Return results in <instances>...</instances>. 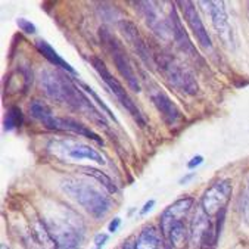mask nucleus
Instances as JSON below:
<instances>
[{
	"label": "nucleus",
	"mask_w": 249,
	"mask_h": 249,
	"mask_svg": "<svg viewBox=\"0 0 249 249\" xmlns=\"http://www.w3.org/2000/svg\"><path fill=\"white\" fill-rule=\"evenodd\" d=\"M59 249H78L83 240V224L80 217H62L61 220L43 221Z\"/></svg>",
	"instance_id": "4"
},
{
	"label": "nucleus",
	"mask_w": 249,
	"mask_h": 249,
	"mask_svg": "<svg viewBox=\"0 0 249 249\" xmlns=\"http://www.w3.org/2000/svg\"><path fill=\"white\" fill-rule=\"evenodd\" d=\"M193 202H195L193 197L186 196V197L177 199L174 204H171L170 207H167L164 210V213L161 215V234L162 236L170 230V227L173 224L183 221L189 215V213L193 207Z\"/></svg>",
	"instance_id": "8"
},
{
	"label": "nucleus",
	"mask_w": 249,
	"mask_h": 249,
	"mask_svg": "<svg viewBox=\"0 0 249 249\" xmlns=\"http://www.w3.org/2000/svg\"><path fill=\"white\" fill-rule=\"evenodd\" d=\"M123 249H136V248H134V240H127V242H124Z\"/></svg>",
	"instance_id": "28"
},
{
	"label": "nucleus",
	"mask_w": 249,
	"mask_h": 249,
	"mask_svg": "<svg viewBox=\"0 0 249 249\" xmlns=\"http://www.w3.org/2000/svg\"><path fill=\"white\" fill-rule=\"evenodd\" d=\"M61 187L96 220L104 218L111 210V199L89 183L68 177L61 183Z\"/></svg>",
	"instance_id": "2"
},
{
	"label": "nucleus",
	"mask_w": 249,
	"mask_h": 249,
	"mask_svg": "<svg viewBox=\"0 0 249 249\" xmlns=\"http://www.w3.org/2000/svg\"><path fill=\"white\" fill-rule=\"evenodd\" d=\"M0 249H8V248H6L5 245H2V246H0Z\"/></svg>",
	"instance_id": "30"
},
{
	"label": "nucleus",
	"mask_w": 249,
	"mask_h": 249,
	"mask_svg": "<svg viewBox=\"0 0 249 249\" xmlns=\"http://www.w3.org/2000/svg\"><path fill=\"white\" fill-rule=\"evenodd\" d=\"M22 121H24V117H22L21 109L17 108V107H12V108H9L6 117H5V130L6 131H12L14 128L21 127Z\"/></svg>",
	"instance_id": "21"
},
{
	"label": "nucleus",
	"mask_w": 249,
	"mask_h": 249,
	"mask_svg": "<svg viewBox=\"0 0 249 249\" xmlns=\"http://www.w3.org/2000/svg\"><path fill=\"white\" fill-rule=\"evenodd\" d=\"M40 87L53 101L68 105L75 111H80L93 123L108 128V121L105 115L91 104V101H89L87 96L74 84V81L67 74L44 70L40 74Z\"/></svg>",
	"instance_id": "1"
},
{
	"label": "nucleus",
	"mask_w": 249,
	"mask_h": 249,
	"mask_svg": "<svg viewBox=\"0 0 249 249\" xmlns=\"http://www.w3.org/2000/svg\"><path fill=\"white\" fill-rule=\"evenodd\" d=\"M180 5H181V9H183V15H184L189 27L192 28L193 34L196 36L199 44H201L204 49H211L213 47L211 37H210L207 28L204 27V22H202L201 17H199L195 5L192 2H189V0H186V2H180Z\"/></svg>",
	"instance_id": "11"
},
{
	"label": "nucleus",
	"mask_w": 249,
	"mask_h": 249,
	"mask_svg": "<svg viewBox=\"0 0 249 249\" xmlns=\"http://www.w3.org/2000/svg\"><path fill=\"white\" fill-rule=\"evenodd\" d=\"M17 24H18L19 30L24 31V33H27V34H34V33L37 31V30H36V25H34L33 22H30L28 19H25V18H19V19L17 21Z\"/></svg>",
	"instance_id": "23"
},
{
	"label": "nucleus",
	"mask_w": 249,
	"mask_h": 249,
	"mask_svg": "<svg viewBox=\"0 0 249 249\" xmlns=\"http://www.w3.org/2000/svg\"><path fill=\"white\" fill-rule=\"evenodd\" d=\"M81 86H83V89H84V90H86L89 94H91V96H93V99H94V101L97 102V105L101 107V108H102V109H104V111H105V112H107L109 117H111V118H114V121H117V118L114 117V114L111 112V109H109V108H108V107H107V105L102 102V101H101V97H99V96L94 93V90H93V89H90V87H89V86H86V84H81Z\"/></svg>",
	"instance_id": "22"
},
{
	"label": "nucleus",
	"mask_w": 249,
	"mask_h": 249,
	"mask_svg": "<svg viewBox=\"0 0 249 249\" xmlns=\"http://www.w3.org/2000/svg\"><path fill=\"white\" fill-rule=\"evenodd\" d=\"M120 224H121V218H118V217H117V218H114V220L109 223V227H108V229H109V231H111V233L117 231V230H118V227H120Z\"/></svg>",
	"instance_id": "26"
},
{
	"label": "nucleus",
	"mask_w": 249,
	"mask_h": 249,
	"mask_svg": "<svg viewBox=\"0 0 249 249\" xmlns=\"http://www.w3.org/2000/svg\"><path fill=\"white\" fill-rule=\"evenodd\" d=\"M120 30L125 36V38L130 41V44L134 47V51L137 52V55L140 56V59L146 65L151 67V68H155V65H154V53L149 51L147 43L140 36V33L136 28V25L133 22H130V21H121L120 22Z\"/></svg>",
	"instance_id": "9"
},
{
	"label": "nucleus",
	"mask_w": 249,
	"mask_h": 249,
	"mask_svg": "<svg viewBox=\"0 0 249 249\" xmlns=\"http://www.w3.org/2000/svg\"><path fill=\"white\" fill-rule=\"evenodd\" d=\"M202 162H204V157L197 155V157H193V158L187 162V167L192 170V168H195V167H197V165H201Z\"/></svg>",
	"instance_id": "25"
},
{
	"label": "nucleus",
	"mask_w": 249,
	"mask_h": 249,
	"mask_svg": "<svg viewBox=\"0 0 249 249\" xmlns=\"http://www.w3.org/2000/svg\"><path fill=\"white\" fill-rule=\"evenodd\" d=\"M83 171H84L86 176H90V177L96 178V180H97L99 183H101L109 193H115V192H117L115 183H114L105 173L99 171V170H96V168H93V167H83Z\"/></svg>",
	"instance_id": "20"
},
{
	"label": "nucleus",
	"mask_w": 249,
	"mask_h": 249,
	"mask_svg": "<svg viewBox=\"0 0 249 249\" xmlns=\"http://www.w3.org/2000/svg\"><path fill=\"white\" fill-rule=\"evenodd\" d=\"M136 6H139L143 18L146 19L147 25L151 27L157 34H160L161 37H167L168 33L173 34V30H171V21L162 18L160 15V11L158 8L155 6L154 2H137Z\"/></svg>",
	"instance_id": "13"
},
{
	"label": "nucleus",
	"mask_w": 249,
	"mask_h": 249,
	"mask_svg": "<svg viewBox=\"0 0 249 249\" xmlns=\"http://www.w3.org/2000/svg\"><path fill=\"white\" fill-rule=\"evenodd\" d=\"M108 239H109V236L105 234V233H99V234H96V237H94L96 249H101V248L108 242Z\"/></svg>",
	"instance_id": "24"
},
{
	"label": "nucleus",
	"mask_w": 249,
	"mask_h": 249,
	"mask_svg": "<svg viewBox=\"0 0 249 249\" xmlns=\"http://www.w3.org/2000/svg\"><path fill=\"white\" fill-rule=\"evenodd\" d=\"M30 114H31L33 118H36L37 121H40L49 130L52 128V124H53V121L56 118L53 115L52 109L49 108L44 102H41V101L31 102V105H30Z\"/></svg>",
	"instance_id": "19"
},
{
	"label": "nucleus",
	"mask_w": 249,
	"mask_h": 249,
	"mask_svg": "<svg viewBox=\"0 0 249 249\" xmlns=\"http://www.w3.org/2000/svg\"><path fill=\"white\" fill-rule=\"evenodd\" d=\"M91 65H93V68L97 71V74L101 75V78L107 83V86L111 89V91L117 96L118 102L128 111V114L134 118V121L143 128V127L146 125V121H144V118H143L140 109L137 108V105L134 104L133 99L130 97V94H128V91L124 89V86L111 74V71L108 70V67L105 65V62H104L101 58L94 56V58H91Z\"/></svg>",
	"instance_id": "5"
},
{
	"label": "nucleus",
	"mask_w": 249,
	"mask_h": 249,
	"mask_svg": "<svg viewBox=\"0 0 249 249\" xmlns=\"http://www.w3.org/2000/svg\"><path fill=\"white\" fill-rule=\"evenodd\" d=\"M154 205H155V201H154V199H152V201L146 202V204H144V207H143V210L140 211V215H144L146 213H149V211L152 210V207H154Z\"/></svg>",
	"instance_id": "27"
},
{
	"label": "nucleus",
	"mask_w": 249,
	"mask_h": 249,
	"mask_svg": "<svg viewBox=\"0 0 249 249\" xmlns=\"http://www.w3.org/2000/svg\"><path fill=\"white\" fill-rule=\"evenodd\" d=\"M55 146L58 147V151L64 152L71 160H75V161L89 160V161H93L99 165L105 164L104 157L89 144L75 143V142H58V143H55Z\"/></svg>",
	"instance_id": "10"
},
{
	"label": "nucleus",
	"mask_w": 249,
	"mask_h": 249,
	"mask_svg": "<svg viewBox=\"0 0 249 249\" xmlns=\"http://www.w3.org/2000/svg\"><path fill=\"white\" fill-rule=\"evenodd\" d=\"M202 3L205 6H208L210 17L213 19V25H214L215 31L218 33V36L226 43H230L231 31H230V25H229V19H227L224 3L223 2H202Z\"/></svg>",
	"instance_id": "14"
},
{
	"label": "nucleus",
	"mask_w": 249,
	"mask_h": 249,
	"mask_svg": "<svg viewBox=\"0 0 249 249\" xmlns=\"http://www.w3.org/2000/svg\"><path fill=\"white\" fill-rule=\"evenodd\" d=\"M51 130H56V131H71V133H75V134L89 137V139L97 142L99 144H104V140L99 137L93 130H90L87 125H83L81 123H78L77 120L70 118V117H56Z\"/></svg>",
	"instance_id": "15"
},
{
	"label": "nucleus",
	"mask_w": 249,
	"mask_h": 249,
	"mask_svg": "<svg viewBox=\"0 0 249 249\" xmlns=\"http://www.w3.org/2000/svg\"><path fill=\"white\" fill-rule=\"evenodd\" d=\"M231 193H233V187L230 180H220L211 184L205 190L201 201V207L205 211V214L208 217H214L223 213Z\"/></svg>",
	"instance_id": "7"
},
{
	"label": "nucleus",
	"mask_w": 249,
	"mask_h": 249,
	"mask_svg": "<svg viewBox=\"0 0 249 249\" xmlns=\"http://www.w3.org/2000/svg\"><path fill=\"white\" fill-rule=\"evenodd\" d=\"M192 177H193V174H189V176H186V177H183V178L180 180V183H181V184H183V183L186 184V183H187V181H189V180H190Z\"/></svg>",
	"instance_id": "29"
},
{
	"label": "nucleus",
	"mask_w": 249,
	"mask_h": 249,
	"mask_svg": "<svg viewBox=\"0 0 249 249\" xmlns=\"http://www.w3.org/2000/svg\"><path fill=\"white\" fill-rule=\"evenodd\" d=\"M99 36H101L102 43L107 46L108 52L111 53V58H112V61H114V64H115L118 72L121 74V77L127 81L128 87H130L133 91L139 93V91H140V84H139L137 75H136V72H134V70H133V67H131V62H130V59H128L125 51H124L123 44H121V43H120L108 30H105V28L101 30Z\"/></svg>",
	"instance_id": "6"
},
{
	"label": "nucleus",
	"mask_w": 249,
	"mask_h": 249,
	"mask_svg": "<svg viewBox=\"0 0 249 249\" xmlns=\"http://www.w3.org/2000/svg\"><path fill=\"white\" fill-rule=\"evenodd\" d=\"M171 30H173V37H174L176 43L178 44V47L181 49V51L184 53H189V56H192V58H197V51L192 44V41H190L174 6L171 9Z\"/></svg>",
	"instance_id": "16"
},
{
	"label": "nucleus",
	"mask_w": 249,
	"mask_h": 249,
	"mask_svg": "<svg viewBox=\"0 0 249 249\" xmlns=\"http://www.w3.org/2000/svg\"><path fill=\"white\" fill-rule=\"evenodd\" d=\"M151 99L167 125H176L183 120V115H181V111L178 109V107L164 91L158 90V91L151 93Z\"/></svg>",
	"instance_id": "12"
},
{
	"label": "nucleus",
	"mask_w": 249,
	"mask_h": 249,
	"mask_svg": "<svg viewBox=\"0 0 249 249\" xmlns=\"http://www.w3.org/2000/svg\"><path fill=\"white\" fill-rule=\"evenodd\" d=\"M136 249H162V239L154 226H146L134 240Z\"/></svg>",
	"instance_id": "17"
},
{
	"label": "nucleus",
	"mask_w": 249,
	"mask_h": 249,
	"mask_svg": "<svg viewBox=\"0 0 249 249\" xmlns=\"http://www.w3.org/2000/svg\"><path fill=\"white\" fill-rule=\"evenodd\" d=\"M154 65L164 75V78L178 91L184 94L197 93L199 86H197L195 75L186 67H183L177 59L168 55L160 53V55H154Z\"/></svg>",
	"instance_id": "3"
},
{
	"label": "nucleus",
	"mask_w": 249,
	"mask_h": 249,
	"mask_svg": "<svg viewBox=\"0 0 249 249\" xmlns=\"http://www.w3.org/2000/svg\"><path fill=\"white\" fill-rule=\"evenodd\" d=\"M36 46H37V51L51 62L52 65H55V67H58V68H61V70H64V71H67V72H70V74H77L75 72V70L55 51V49L49 44L47 41H44V40H40V41H37L36 43Z\"/></svg>",
	"instance_id": "18"
}]
</instances>
